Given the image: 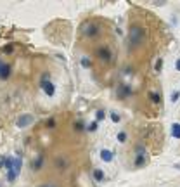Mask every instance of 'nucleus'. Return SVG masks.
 <instances>
[{"label": "nucleus", "instance_id": "nucleus-18", "mask_svg": "<svg viewBox=\"0 0 180 187\" xmlns=\"http://www.w3.org/2000/svg\"><path fill=\"white\" fill-rule=\"evenodd\" d=\"M116 139H118V142H127V132H118Z\"/></svg>", "mask_w": 180, "mask_h": 187}, {"label": "nucleus", "instance_id": "nucleus-5", "mask_svg": "<svg viewBox=\"0 0 180 187\" xmlns=\"http://www.w3.org/2000/svg\"><path fill=\"white\" fill-rule=\"evenodd\" d=\"M33 123V116L31 114H23L19 120H17V127L19 128H26L28 125H31Z\"/></svg>", "mask_w": 180, "mask_h": 187}, {"label": "nucleus", "instance_id": "nucleus-6", "mask_svg": "<svg viewBox=\"0 0 180 187\" xmlns=\"http://www.w3.org/2000/svg\"><path fill=\"white\" fill-rule=\"evenodd\" d=\"M128 95H132V88H130L128 85H125V83L120 85V87H118V97H120V99H127Z\"/></svg>", "mask_w": 180, "mask_h": 187}, {"label": "nucleus", "instance_id": "nucleus-19", "mask_svg": "<svg viewBox=\"0 0 180 187\" xmlns=\"http://www.w3.org/2000/svg\"><path fill=\"white\" fill-rule=\"evenodd\" d=\"M97 128H99V123H97V121H92V123L87 127V130H88V132H95Z\"/></svg>", "mask_w": 180, "mask_h": 187}, {"label": "nucleus", "instance_id": "nucleus-12", "mask_svg": "<svg viewBox=\"0 0 180 187\" xmlns=\"http://www.w3.org/2000/svg\"><path fill=\"white\" fill-rule=\"evenodd\" d=\"M172 134L175 139H180V123H173L172 125Z\"/></svg>", "mask_w": 180, "mask_h": 187}, {"label": "nucleus", "instance_id": "nucleus-10", "mask_svg": "<svg viewBox=\"0 0 180 187\" xmlns=\"http://www.w3.org/2000/svg\"><path fill=\"white\" fill-rule=\"evenodd\" d=\"M149 99H151V102L159 104L161 102V94L159 92H149Z\"/></svg>", "mask_w": 180, "mask_h": 187}, {"label": "nucleus", "instance_id": "nucleus-7", "mask_svg": "<svg viewBox=\"0 0 180 187\" xmlns=\"http://www.w3.org/2000/svg\"><path fill=\"white\" fill-rule=\"evenodd\" d=\"M9 78H10V66L3 62L2 68H0V80L5 82V80H9Z\"/></svg>", "mask_w": 180, "mask_h": 187}, {"label": "nucleus", "instance_id": "nucleus-4", "mask_svg": "<svg viewBox=\"0 0 180 187\" xmlns=\"http://www.w3.org/2000/svg\"><path fill=\"white\" fill-rule=\"evenodd\" d=\"M97 57H99L102 62H111L113 54H111L109 47H99V49H97Z\"/></svg>", "mask_w": 180, "mask_h": 187}, {"label": "nucleus", "instance_id": "nucleus-24", "mask_svg": "<svg viewBox=\"0 0 180 187\" xmlns=\"http://www.w3.org/2000/svg\"><path fill=\"white\" fill-rule=\"evenodd\" d=\"M175 68H177V71H180V59H177V64H175Z\"/></svg>", "mask_w": 180, "mask_h": 187}, {"label": "nucleus", "instance_id": "nucleus-20", "mask_svg": "<svg viewBox=\"0 0 180 187\" xmlns=\"http://www.w3.org/2000/svg\"><path fill=\"white\" fill-rule=\"evenodd\" d=\"M109 116H111V121H113V123H120V120H121L118 113H111Z\"/></svg>", "mask_w": 180, "mask_h": 187}, {"label": "nucleus", "instance_id": "nucleus-2", "mask_svg": "<svg viewBox=\"0 0 180 187\" xmlns=\"http://www.w3.org/2000/svg\"><path fill=\"white\" fill-rule=\"evenodd\" d=\"M40 85H42V88H43V92L49 95V97H54L55 95V85L50 82V80H47V75L42 78V82H40Z\"/></svg>", "mask_w": 180, "mask_h": 187}, {"label": "nucleus", "instance_id": "nucleus-17", "mask_svg": "<svg viewBox=\"0 0 180 187\" xmlns=\"http://www.w3.org/2000/svg\"><path fill=\"white\" fill-rule=\"evenodd\" d=\"M161 68H163V57H159L158 61H156V64H154V71H161Z\"/></svg>", "mask_w": 180, "mask_h": 187}, {"label": "nucleus", "instance_id": "nucleus-27", "mask_svg": "<svg viewBox=\"0 0 180 187\" xmlns=\"http://www.w3.org/2000/svg\"><path fill=\"white\" fill-rule=\"evenodd\" d=\"M42 187H49V186H42Z\"/></svg>", "mask_w": 180, "mask_h": 187}, {"label": "nucleus", "instance_id": "nucleus-8", "mask_svg": "<svg viewBox=\"0 0 180 187\" xmlns=\"http://www.w3.org/2000/svg\"><path fill=\"white\" fill-rule=\"evenodd\" d=\"M83 28H85V29H83V33H85L87 36H95V35L99 33L97 26H94V24H88V23H87V24H85Z\"/></svg>", "mask_w": 180, "mask_h": 187}, {"label": "nucleus", "instance_id": "nucleus-13", "mask_svg": "<svg viewBox=\"0 0 180 187\" xmlns=\"http://www.w3.org/2000/svg\"><path fill=\"white\" fill-rule=\"evenodd\" d=\"M42 163H43V156H38L36 158V161H33V170H40V166H42Z\"/></svg>", "mask_w": 180, "mask_h": 187}, {"label": "nucleus", "instance_id": "nucleus-22", "mask_svg": "<svg viewBox=\"0 0 180 187\" xmlns=\"http://www.w3.org/2000/svg\"><path fill=\"white\" fill-rule=\"evenodd\" d=\"M179 97H180V92H177V90H175V92L172 94V101L175 102V101H179Z\"/></svg>", "mask_w": 180, "mask_h": 187}, {"label": "nucleus", "instance_id": "nucleus-16", "mask_svg": "<svg viewBox=\"0 0 180 187\" xmlns=\"http://www.w3.org/2000/svg\"><path fill=\"white\" fill-rule=\"evenodd\" d=\"M21 166H23V161H21L19 158H16V160H14V170H16V173L21 172Z\"/></svg>", "mask_w": 180, "mask_h": 187}, {"label": "nucleus", "instance_id": "nucleus-14", "mask_svg": "<svg viewBox=\"0 0 180 187\" xmlns=\"http://www.w3.org/2000/svg\"><path fill=\"white\" fill-rule=\"evenodd\" d=\"M80 62H81V66H83L85 69H88V68L92 66V61H90L88 57H81V61H80Z\"/></svg>", "mask_w": 180, "mask_h": 187}, {"label": "nucleus", "instance_id": "nucleus-23", "mask_svg": "<svg viewBox=\"0 0 180 187\" xmlns=\"http://www.w3.org/2000/svg\"><path fill=\"white\" fill-rule=\"evenodd\" d=\"M47 127H50V128H52V127H54V120H50V121H47Z\"/></svg>", "mask_w": 180, "mask_h": 187}, {"label": "nucleus", "instance_id": "nucleus-21", "mask_svg": "<svg viewBox=\"0 0 180 187\" xmlns=\"http://www.w3.org/2000/svg\"><path fill=\"white\" fill-rule=\"evenodd\" d=\"M75 130L81 132V130H83V123H81V121H76V123H75Z\"/></svg>", "mask_w": 180, "mask_h": 187}, {"label": "nucleus", "instance_id": "nucleus-3", "mask_svg": "<svg viewBox=\"0 0 180 187\" xmlns=\"http://www.w3.org/2000/svg\"><path fill=\"white\" fill-rule=\"evenodd\" d=\"M142 35H144V31H142V28H132L130 29V45H139L140 42H142Z\"/></svg>", "mask_w": 180, "mask_h": 187}, {"label": "nucleus", "instance_id": "nucleus-9", "mask_svg": "<svg viewBox=\"0 0 180 187\" xmlns=\"http://www.w3.org/2000/svg\"><path fill=\"white\" fill-rule=\"evenodd\" d=\"M113 158H114V156H113L111 151H107V149H102V151H101V160H102L104 163H111Z\"/></svg>", "mask_w": 180, "mask_h": 187}, {"label": "nucleus", "instance_id": "nucleus-26", "mask_svg": "<svg viewBox=\"0 0 180 187\" xmlns=\"http://www.w3.org/2000/svg\"><path fill=\"white\" fill-rule=\"evenodd\" d=\"M2 64H3V61H2V59H0V68H2Z\"/></svg>", "mask_w": 180, "mask_h": 187}, {"label": "nucleus", "instance_id": "nucleus-11", "mask_svg": "<svg viewBox=\"0 0 180 187\" xmlns=\"http://www.w3.org/2000/svg\"><path fill=\"white\" fill-rule=\"evenodd\" d=\"M94 179H95L97 182H102V180H104V172H102L101 168H95V170H94Z\"/></svg>", "mask_w": 180, "mask_h": 187}, {"label": "nucleus", "instance_id": "nucleus-15", "mask_svg": "<svg viewBox=\"0 0 180 187\" xmlns=\"http://www.w3.org/2000/svg\"><path fill=\"white\" fill-rule=\"evenodd\" d=\"M104 118H106V111H102V109H101V111H97V113H95V121H97V123H99V121H102Z\"/></svg>", "mask_w": 180, "mask_h": 187}, {"label": "nucleus", "instance_id": "nucleus-1", "mask_svg": "<svg viewBox=\"0 0 180 187\" xmlns=\"http://www.w3.org/2000/svg\"><path fill=\"white\" fill-rule=\"evenodd\" d=\"M133 165H135V168H142L147 165V153L144 151V147H137V156H135Z\"/></svg>", "mask_w": 180, "mask_h": 187}, {"label": "nucleus", "instance_id": "nucleus-25", "mask_svg": "<svg viewBox=\"0 0 180 187\" xmlns=\"http://www.w3.org/2000/svg\"><path fill=\"white\" fill-rule=\"evenodd\" d=\"M2 163H3V160H2V158H0V166H2Z\"/></svg>", "mask_w": 180, "mask_h": 187}]
</instances>
